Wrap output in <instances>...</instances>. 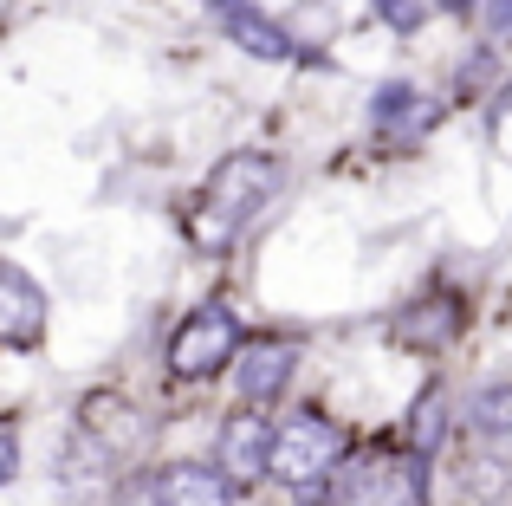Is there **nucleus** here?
I'll use <instances>...</instances> for the list:
<instances>
[{
  "label": "nucleus",
  "mask_w": 512,
  "mask_h": 506,
  "mask_svg": "<svg viewBox=\"0 0 512 506\" xmlns=\"http://www.w3.org/2000/svg\"><path fill=\"white\" fill-rule=\"evenodd\" d=\"M279 182H286V169H279L266 150H234L208 176V195H201V215H195V241L201 247H227L279 195Z\"/></svg>",
  "instance_id": "1"
},
{
  "label": "nucleus",
  "mask_w": 512,
  "mask_h": 506,
  "mask_svg": "<svg viewBox=\"0 0 512 506\" xmlns=\"http://www.w3.org/2000/svg\"><path fill=\"white\" fill-rule=\"evenodd\" d=\"M344 468V429L318 409H292L286 422H273V455H266V474L292 494L318 500L325 481Z\"/></svg>",
  "instance_id": "2"
},
{
  "label": "nucleus",
  "mask_w": 512,
  "mask_h": 506,
  "mask_svg": "<svg viewBox=\"0 0 512 506\" xmlns=\"http://www.w3.org/2000/svg\"><path fill=\"white\" fill-rule=\"evenodd\" d=\"M240 318L227 312V305H201V312H188L182 325L169 331V351H163V364H169V377L175 383H208L214 370H227L240 357Z\"/></svg>",
  "instance_id": "3"
},
{
  "label": "nucleus",
  "mask_w": 512,
  "mask_h": 506,
  "mask_svg": "<svg viewBox=\"0 0 512 506\" xmlns=\"http://www.w3.org/2000/svg\"><path fill=\"white\" fill-rule=\"evenodd\" d=\"M331 506H422V455H363L331 487Z\"/></svg>",
  "instance_id": "4"
},
{
  "label": "nucleus",
  "mask_w": 512,
  "mask_h": 506,
  "mask_svg": "<svg viewBox=\"0 0 512 506\" xmlns=\"http://www.w3.org/2000/svg\"><path fill=\"white\" fill-rule=\"evenodd\" d=\"M227 370H234L240 403L260 409V403H273V396L292 383V370H299V338H247Z\"/></svg>",
  "instance_id": "5"
},
{
  "label": "nucleus",
  "mask_w": 512,
  "mask_h": 506,
  "mask_svg": "<svg viewBox=\"0 0 512 506\" xmlns=\"http://www.w3.org/2000/svg\"><path fill=\"white\" fill-rule=\"evenodd\" d=\"M143 506H234V487L214 461H163L143 474Z\"/></svg>",
  "instance_id": "6"
},
{
  "label": "nucleus",
  "mask_w": 512,
  "mask_h": 506,
  "mask_svg": "<svg viewBox=\"0 0 512 506\" xmlns=\"http://www.w3.org/2000/svg\"><path fill=\"white\" fill-rule=\"evenodd\" d=\"M266 455H273V422L253 416V409L227 416L221 442H214V468H221V481H227V487H253V481H266Z\"/></svg>",
  "instance_id": "7"
},
{
  "label": "nucleus",
  "mask_w": 512,
  "mask_h": 506,
  "mask_svg": "<svg viewBox=\"0 0 512 506\" xmlns=\"http://www.w3.org/2000/svg\"><path fill=\"white\" fill-rule=\"evenodd\" d=\"M46 338V292L26 266L0 260V344H39Z\"/></svg>",
  "instance_id": "8"
},
{
  "label": "nucleus",
  "mask_w": 512,
  "mask_h": 506,
  "mask_svg": "<svg viewBox=\"0 0 512 506\" xmlns=\"http://www.w3.org/2000/svg\"><path fill=\"white\" fill-rule=\"evenodd\" d=\"M221 26H227V39H234V46L247 52V59H266V65H286L292 52H299V46H292V33H286V26H279V20H266V13H253V7L227 13Z\"/></svg>",
  "instance_id": "9"
},
{
  "label": "nucleus",
  "mask_w": 512,
  "mask_h": 506,
  "mask_svg": "<svg viewBox=\"0 0 512 506\" xmlns=\"http://www.w3.org/2000/svg\"><path fill=\"white\" fill-rule=\"evenodd\" d=\"M370 117H376L383 130H396V124H415V130H422L428 117H435V104H428V98H422L415 85H402V78H389V85H376V98H370Z\"/></svg>",
  "instance_id": "10"
},
{
  "label": "nucleus",
  "mask_w": 512,
  "mask_h": 506,
  "mask_svg": "<svg viewBox=\"0 0 512 506\" xmlns=\"http://www.w3.org/2000/svg\"><path fill=\"white\" fill-rule=\"evenodd\" d=\"M467 429L480 442H506L512 435V383H487V390L467 396Z\"/></svg>",
  "instance_id": "11"
},
{
  "label": "nucleus",
  "mask_w": 512,
  "mask_h": 506,
  "mask_svg": "<svg viewBox=\"0 0 512 506\" xmlns=\"http://www.w3.org/2000/svg\"><path fill=\"white\" fill-rule=\"evenodd\" d=\"M454 299H435V305H415L409 318H402V338H415V344H448L454 338Z\"/></svg>",
  "instance_id": "12"
},
{
  "label": "nucleus",
  "mask_w": 512,
  "mask_h": 506,
  "mask_svg": "<svg viewBox=\"0 0 512 506\" xmlns=\"http://www.w3.org/2000/svg\"><path fill=\"white\" fill-rule=\"evenodd\" d=\"M376 7H383V20L396 26V33H415V26H422V0H376Z\"/></svg>",
  "instance_id": "13"
},
{
  "label": "nucleus",
  "mask_w": 512,
  "mask_h": 506,
  "mask_svg": "<svg viewBox=\"0 0 512 506\" xmlns=\"http://www.w3.org/2000/svg\"><path fill=\"white\" fill-rule=\"evenodd\" d=\"M480 7H487V13H480V20H487V33L506 46V39H512V0H480Z\"/></svg>",
  "instance_id": "14"
},
{
  "label": "nucleus",
  "mask_w": 512,
  "mask_h": 506,
  "mask_svg": "<svg viewBox=\"0 0 512 506\" xmlns=\"http://www.w3.org/2000/svg\"><path fill=\"white\" fill-rule=\"evenodd\" d=\"M13 474H20V435H13V429H0V487H7Z\"/></svg>",
  "instance_id": "15"
},
{
  "label": "nucleus",
  "mask_w": 512,
  "mask_h": 506,
  "mask_svg": "<svg viewBox=\"0 0 512 506\" xmlns=\"http://www.w3.org/2000/svg\"><path fill=\"white\" fill-rule=\"evenodd\" d=\"M435 7H441V13H474L480 0H435Z\"/></svg>",
  "instance_id": "16"
},
{
  "label": "nucleus",
  "mask_w": 512,
  "mask_h": 506,
  "mask_svg": "<svg viewBox=\"0 0 512 506\" xmlns=\"http://www.w3.org/2000/svg\"><path fill=\"white\" fill-rule=\"evenodd\" d=\"M208 7H214V13H221V20H227V13H240V7H247V0H208Z\"/></svg>",
  "instance_id": "17"
}]
</instances>
